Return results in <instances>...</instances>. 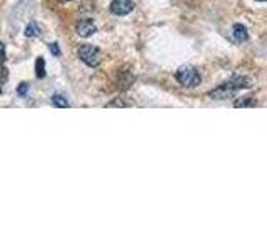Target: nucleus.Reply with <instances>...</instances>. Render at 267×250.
Returning <instances> with one entry per match:
<instances>
[{
  "label": "nucleus",
  "instance_id": "1a4fd4ad",
  "mask_svg": "<svg viewBox=\"0 0 267 250\" xmlns=\"http://www.w3.org/2000/svg\"><path fill=\"white\" fill-rule=\"evenodd\" d=\"M52 104H54L55 107H59V108H67L68 105H70L64 95H54V97H52Z\"/></svg>",
  "mask_w": 267,
  "mask_h": 250
},
{
  "label": "nucleus",
  "instance_id": "f8f14e48",
  "mask_svg": "<svg viewBox=\"0 0 267 250\" xmlns=\"http://www.w3.org/2000/svg\"><path fill=\"white\" fill-rule=\"evenodd\" d=\"M48 48H50V52L55 55V57H60V48H59L57 43H55V42L54 43H48Z\"/></svg>",
  "mask_w": 267,
  "mask_h": 250
},
{
  "label": "nucleus",
  "instance_id": "39448f33",
  "mask_svg": "<svg viewBox=\"0 0 267 250\" xmlns=\"http://www.w3.org/2000/svg\"><path fill=\"white\" fill-rule=\"evenodd\" d=\"M75 30H77V34H79L80 37H90V35L94 34L97 29H95V25L90 22V20H82V22H79L75 25Z\"/></svg>",
  "mask_w": 267,
  "mask_h": 250
},
{
  "label": "nucleus",
  "instance_id": "9d476101",
  "mask_svg": "<svg viewBox=\"0 0 267 250\" xmlns=\"http://www.w3.org/2000/svg\"><path fill=\"white\" fill-rule=\"evenodd\" d=\"M234 105H236V107H252V105H256V102L250 100V99H241V100H237Z\"/></svg>",
  "mask_w": 267,
  "mask_h": 250
},
{
  "label": "nucleus",
  "instance_id": "ddd939ff",
  "mask_svg": "<svg viewBox=\"0 0 267 250\" xmlns=\"http://www.w3.org/2000/svg\"><path fill=\"white\" fill-rule=\"evenodd\" d=\"M5 62V45L0 42V63Z\"/></svg>",
  "mask_w": 267,
  "mask_h": 250
},
{
  "label": "nucleus",
  "instance_id": "f257e3e1",
  "mask_svg": "<svg viewBox=\"0 0 267 250\" xmlns=\"http://www.w3.org/2000/svg\"><path fill=\"white\" fill-rule=\"evenodd\" d=\"M250 87V80L245 79V77H234L232 80H229V82L222 83L221 87L214 88L212 92H210V97L212 99H217V100H222V99H230L239 88H247Z\"/></svg>",
  "mask_w": 267,
  "mask_h": 250
},
{
  "label": "nucleus",
  "instance_id": "6e6552de",
  "mask_svg": "<svg viewBox=\"0 0 267 250\" xmlns=\"http://www.w3.org/2000/svg\"><path fill=\"white\" fill-rule=\"evenodd\" d=\"M35 75H37L39 79L45 77V60L42 57H39L37 62H35Z\"/></svg>",
  "mask_w": 267,
  "mask_h": 250
},
{
  "label": "nucleus",
  "instance_id": "20e7f679",
  "mask_svg": "<svg viewBox=\"0 0 267 250\" xmlns=\"http://www.w3.org/2000/svg\"><path fill=\"white\" fill-rule=\"evenodd\" d=\"M132 9H134L132 0H112L111 3V10L115 15H127L131 14Z\"/></svg>",
  "mask_w": 267,
  "mask_h": 250
},
{
  "label": "nucleus",
  "instance_id": "4468645a",
  "mask_svg": "<svg viewBox=\"0 0 267 250\" xmlns=\"http://www.w3.org/2000/svg\"><path fill=\"white\" fill-rule=\"evenodd\" d=\"M257 2H266V0H257Z\"/></svg>",
  "mask_w": 267,
  "mask_h": 250
},
{
  "label": "nucleus",
  "instance_id": "f03ea898",
  "mask_svg": "<svg viewBox=\"0 0 267 250\" xmlns=\"http://www.w3.org/2000/svg\"><path fill=\"white\" fill-rule=\"evenodd\" d=\"M176 77L184 87H196L200 83V74L192 65H182L177 70Z\"/></svg>",
  "mask_w": 267,
  "mask_h": 250
},
{
  "label": "nucleus",
  "instance_id": "0eeeda50",
  "mask_svg": "<svg viewBox=\"0 0 267 250\" xmlns=\"http://www.w3.org/2000/svg\"><path fill=\"white\" fill-rule=\"evenodd\" d=\"M40 34H42V29H40L39 23L32 22L25 27V37H39Z\"/></svg>",
  "mask_w": 267,
  "mask_h": 250
},
{
  "label": "nucleus",
  "instance_id": "2eb2a0df",
  "mask_svg": "<svg viewBox=\"0 0 267 250\" xmlns=\"http://www.w3.org/2000/svg\"><path fill=\"white\" fill-rule=\"evenodd\" d=\"M0 94H2V88H0Z\"/></svg>",
  "mask_w": 267,
  "mask_h": 250
},
{
  "label": "nucleus",
  "instance_id": "9b49d317",
  "mask_svg": "<svg viewBox=\"0 0 267 250\" xmlns=\"http://www.w3.org/2000/svg\"><path fill=\"white\" fill-rule=\"evenodd\" d=\"M29 83H25V82H23V83H20V85H19V88H17V92H19V95L20 97H25L27 95V92H29Z\"/></svg>",
  "mask_w": 267,
  "mask_h": 250
},
{
  "label": "nucleus",
  "instance_id": "423d86ee",
  "mask_svg": "<svg viewBox=\"0 0 267 250\" xmlns=\"http://www.w3.org/2000/svg\"><path fill=\"white\" fill-rule=\"evenodd\" d=\"M232 34H234V39H236V42H245V40L249 39L247 29H245L244 25H241V23H236V25L232 27Z\"/></svg>",
  "mask_w": 267,
  "mask_h": 250
},
{
  "label": "nucleus",
  "instance_id": "7ed1b4c3",
  "mask_svg": "<svg viewBox=\"0 0 267 250\" xmlns=\"http://www.w3.org/2000/svg\"><path fill=\"white\" fill-rule=\"evenodd\" d=\"M79 57L82 62H86L89 67H97L100 63V52L99 48L92 47V45H82L79 48Z\"/></svg>",
  "mask_w": 267,
  "mask_h": 250
}]
</instances>
